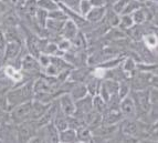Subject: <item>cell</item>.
<instances>
[{"label": "cell", "instance_id": "obj_35", "mask_svg": "<svg viewBox=\"0 0 158 143\" xmlns=\"http://www.w3.org/2000/svg\"><path fill=\"white\" fill-rule=\"evenodd\" d=\"M28 143H45L44 142V136H43V135L35 134L30 139Z\"/></svg>", "mask_w": 158, "mask_h": 143}, {"label": "cell", "instance_id": "obj_19", "mask_svg": "<svg viewBox=\"0 0 158 143\" xmlns=\"http://www.w3.org/2000/svg\"><path fill=\"white\" fill-rule=\"evenodd\" d=\"M77 139L80 142H91L92 141V131L86 125H82L77 130Z\"/></svg>", "mask_w": 158, "mask_h": 143}, {"label": "cell", "instance_id": "obj_30", "mask_svg": "<svg viewBox=\"0 0 158 143\" xmlns=\"http://www.w3.org/2000/svg\"><path fill=\"white\" fill-rule=\"evenodd\" d=\"M143 40L145 42V46L147 48H149L150 50L152 49H156V46H157V38L155 35H146L143 37Z\"/></svg>", "mask_w": 158, "mask_h": 143}, {"label": "cell", "instance_id": "obj_31", "mask_svg": "<svg viewBox=\"0 0 158 143\" xmlns=\"http://www.w3.org/2000/svg\"><path fill=\"white\" fill-rule=\"evenodd\" d=\"M128 1L129 0H117V1L112 6V9H113L117 15L121 16L122 13H123V11H124L125 7H126L127 3H128Z\"/></svg>", "mask_w": 158, "mask_h": 143}, {"label": "cell", "instance_id": "obj_26", "mask_svg": "<svg viewBox=\"0 0 158 143\" xmlns=\"http://www.w3.org/2000/svg\"><path fill=\"white\" fill-rule=\"evenodd\" d=\"M131 93V83H128L126 80H122L118 81V91H117V94H118L119 99H123L125 97Z\"/></svg>", "mask_w": 158, "mask_h": 143}, {"label": "cell", "instance_id": "obj_7", "mask_svg": "<svg viewBox=\"0 0 158 143\" xmlns=\"http://www.w3.org/2000/svg\"><path fill=\"white\" fill-rule=\"evenodd\" d=\"M59 109L60 111L66 115H73L75 113V101L72 99V97L69 93H62L58 100Z\"/></svg>", "mask_w": 158, "mask_h": 143}, {"label": "cell", "instance_id": "obj_25", "mask_svg": "<svg viewBox=\"0 0 158 143\" xmlns=\"http://www.w3.org/2000/svg\"><path fill=\"white\" fill-rule=\"evenodd\" d=\"M48 19H52V20H56V21H66L68 20V16L64 12V10H62L61 8L56 9L48 12Z\"/></svg>", "mask_w": 158, "mask_h": 143}, {"label": "cell", "instance_id": "obj_34", "mask_svg": "<svg viewBox=\"0 0 158 143\" xmlns=\"http://www.w3.org/2000/svg\"><path fill=\"white\" fill-rule=\"evenodd\" d=\"M7 122H10L9 111H7V110L3 108H0V125L6 124Z\"/></svg>", "mask_w": 158, "mask_h": 143}, {"label": "cell", "instance_id": "obj_5", "mask_svg": "<svg viewBox=\"0 0 158 143\" xmlns=\"http://www.w3.org/2000/svg\"><path fill=\"white\" fill-rule=\"evenodd\" d=\"M35 131H38V128L37 125L34 127L32 124V121H27L19 124L17 130V143H28L33 135L37 134Z\"/></svg>", "mask_w": 158, "mask_h": 143}, {"label": "cell", "instance_id": "obj_15", "mask_svg": "<svg viewBox=\"0 0 158 143\" xmlns=\"http://www.w3.org/2000/svg\"><path fill=\"white\" fill-rule=\"evenodd\" d=\"M65 21H56V20H52V19H48L47 24H45V30L49 31V33L51 35L60 36L61 37V32L63 29V24Z\"/></svg>", "mask_w": 158, "mask_h": 143}, {"label": "cell", "instance_id": "obj_16", "mask_svg": "<svg viewBox=\"0 0 158 143\" xmlns=\"http://www.w3.org/2000/svg\"><path fill=\"white\" fill-rule=\"evenodd\" d=\"M59 140L61 143H75L77 139V131L73 129H65V130L59 132Z\"/></svg>", "mask_w": 158, "mask_h": 143}, {"label": "cell", "instance_id": "obj_17", "mask_svg": "<svg viewBox=\"0 0 158 143\" xmlns=\"http://www.w3.org/2000/svg\"><path fill=\"white\" fill-rule=\"evenodd\" d=\"M93 111L101 115L107 111V103L98 94L93 97Z\"/></svg>", "mask_w": 158, "mask_h": 143}, {"label": "cell", "instance_id": "obj_29", "mask_svg": "<svg viewBox=\"0 0 158 143\" xmlns=\"http://www.w3.org/2000/svg\"><path fill=\"white\" fill-rule=\"evenodd\" d=\"M56 46H58L59 51H60V52H62V53L69 52V51H71L72 48H73L71 41H70V40L63 39V38H61L60 41L56 43Z\"/></svg>", "mask_w": 158, "mask_h": 143}, {"label": "cell", "instance_id": "obj_32", "mask_svg": "<svg viewBox=\"0 0 158 143\" xmlns=\"http://www.w3.org/2000/svg\"><path fill=\"white\" fill-rule=\"evenodd\" d=\"M1 1H2L3 5L17 9H21L24 6V3L27 2V0H1Z\"/></svg>", "mask_w": 158, "mask_h": 143}, {"label": "cell", "instance_id": "obj_18", "mask_svg": "<svg viewBox=\"0 0 158 143\" xmlns=\"http://www.w3.org/2000/svg\"><path fill=\"white\" fill-rule=\"evenodd\" d=\"M37 7L47 12H50L60 8V5L56 0H37Z\"/></svg>", "mask_w": 158, "mask_h": 143}, {"label": "cell", "instance_id": "obj_12", "mask_svg": "<svg viewBox=\"0 0 158 143\" xmlns=\"http://www.w3.org/2000/svg\"><path fill=\"white\" fill-rule=\"evenodd\" d=\"M79 33V27L72 21L71 19H68L63 24V29L61 32V38L66 40H72L77 37V35Z\"/></svg>", "mask_w": 158, "mask_h": 143}, {"label": "cell", "instance_id": "obj_36", "mask_svg": "<svg viewBox=\"0 0 158 143\" xmlns=\"http://www.w3.org/2000/svg\"><path fill=\"white\" fill-rule=\"evenodd\" d=\"M92 7H106V0H90Z\"/></svg>", "mask_w": 158, "mask_h": 143}, {"label": "cell", "instance_id": "obj_33", "mask_svg": "<svg viewBox=\"0 0 158 143\" xmlns=\"http://www.w3.org/2000/svg\"><path fill=\"white\" fill-rule=\"evenodd\" d=\"M60 3L65 6L66 8H70V9H72V10L79 12L80 0H60Z\"/></svg>", "mask_w": 158, "mask_h": 143}, {"label": "cell", "instance_id": "obj_1", "mask_svg": "<svg viewBox=\"0 0 158 143\" xmlns=\"http://www.w3.org/2000/svg\"><path fill=\"white\" fill-rule=\"evenodd\" d=\"M34 98V90H33V81L26 82L18 88L9 89V91L6 93L5 97V106L9 108V111L15 106L19 104L32 101Z\"/></svg>", "mask_w": 158, "mask_h": 143}, {"label": "cell", "instance_id": "obj_6", "mask_svg": "<svg viewBox=\"0 0 158 143\" xmlns=\"http://www.w3.org/2000/svg\"><path fill=\"white\" fill-rule=\"evenodd\" d=\"M118 110L124 119H136V108H135L132 97L129 94L121 99Z\"/></svg>", "mask_w": 158, "mask_h": 143}, {"label": "cell", "instance_id": "obj_23", "mask_svg": "<svg viewBox=\"0 0 158 143\" xmlns=\"http://www.w3.org/2000/svg\"><path fill=\"white\" fill-rule=\"evenodd\" d=\"M133 26H134V21H133L131 15H121V17H119V24H118L119 29L129 30Z\"/></svg>", "mask_w": 158, "mask_h": 143}, {"label": "cell", "instance_id": "obj_13", "mask_svg": "<svg viewBox=\"0 0 158 143\" xmlns=\"http://www.w3.org/2000/svg\"><path fill=\"white\" fill-rule=\"evenodd\" d=\"M106 9L107 7H93L90 12L85 16V20L91 24H98V22L102 21L105 17Z\"/></svg>", "mask_w": 158, "mask_h": 143}, {"label": "cell", "instance_id": "obj_28", "mask_svg": "<svg viewBox=\"0 0 158 143\" xmlns=\"http://www.w3.org/2000/svg\"><path fill=\"white\" fill-rule=\"evenodd\" d=\"M92 5H91V1L90 0H80V3H79V13L81 15L82 17L86 16L87 13L90 12V10L92 9Z\"/></svg>", "mask_w": 158, "mask_h": 143}, {"label": "cell", "instance_id": "obj_4", "mask_svg": "<svg viewBox=\"0 0 158 143\" xmlns=\"http://www.w3.org/2000/svg\"><path fill=\"white\" fill-rule=\"evenodd\" d=\"M119 127L123 135H127V136L138 138L140 133L144 132L143 123L135 119H123L119 122Z\"/></svg>", "mask_w": 158, "mask_h": 143}, {"label": "cell", "instance_id": "obj_24", "mask_svg": "<svg viewBox=\"0 0 158 143\" xmlns=\"http://www.w3.org/2000/svg\"><path fill=\"white\" fill-rule=\"evenodd\" d=\"M2 24L6 28L17 27V24H19L18 17H17L13 12H8L7 15H5V17L2 18Z\"/></svg>", "mask_w": 158, "mask_h": 143}, {"label": "cell", "instance_id": "obj_2", "mask_svg": "<svg viewBox=\"0 0 158 143\" xmlns=\"http://www.w3.org/2000/svg\"><path fill=\"white\" fill-rule=\"evenodd\" d=\"M134 101L135 108H136V118L137 117H146L148 111L152 108L149 100V89L144 90H132L129 93Z\"/></svg>", "mask_w": 158, "mask_h": 143}, {"label": "cell", "instance_id": "obj_21", "mask_svg": "<svg viewBox=\"0 0 158 143\" xmlns=\"http://www.w3.org/2000/svg\"><path fill=\"white\" fill-rule=\"evenodd\" d=\"M119 15L115 12L113 9H106V12H105V17L104 18L106 19V22L111 27H118V24H119Z\"/></svg>", "mask_w": 158, "mask_h": 143}, {"label": "cell", "instance_id": "obj_38", "mask_svg": "<svg viewBox=\"0 0 158 143\" xmlns=\"http://www.w3.org/2000/svg\"><path fill=\"white\" fill-rule=\"evenodd\" d=\"M75 143H93V141H91V142H80V141H77Z\"/></svg>", "mask_w": 158, "mask_h": 143}, {"label": "cell", "instance_id": "obj_27", "mask_svg": "<svg viewBox=\"0 0 158 143\" xmlns=\"http://www.w3.org/2000/svg\"><path fill=\"white\" fill-rule=\"evenodd\" d=\"M142 7H143V5L138 0H129L122 15H132L134 11L138 10V9L142 8Z\"/></svg>", "mask_w": 158, "mask_h": 143}, {"label": "cell", "instance_id": "obj_37", "mask_svg": "<svg viewBox=\"0 0 158 143\" xmlns=\"http://www.w3.org/2000/svg\"><path fill=\"white\" fill-rule=\"evenodd\" d=\"M6 46V39L5 35H3V30L0 29V51H3Z\"/></svg>", "mask_w": 158, "mask_h": 143}, {"label": "cell", "instance_id": "obj_11", "mask_svg": "<svg viewBox=\"0 0 158 143\" xmlns=\"http://www.w3.org/2000/svg\"><path fill=\"white\" fill-rule=\"evenodd\" d=\"M50 104H44L37 100H32L31 102V113H30V121H38L45 114Z\"/></svg>", "mask_w": 158, "mask_h": 143}, {"label": "cell", "instance_id": "obj_39", "mask_svg": "<svg viewBox=\"0 0 158 143\" xmlns=\"http://www.w3.org/2000/svg\"><path fill=\"white\" fill-rule=\"evenodd\" d=\"M60 143H61V142H60Z\"/></svg>", "mask_w": 158, "mask_h": 143}, {"label": "cell", "instance_id": "obj_8", "mask_svg": "<svg viewBox=\"0 0 158 143\" xmlns=\"http://www.w3.org/2000/svg\"><path fill=\"white\" fill-rule=\"evenodd\" d=\"M21 53V43L19 42H7L3 49V58L6 62L17 61L19 54Z\"/></svg>", "mask_w": 158, "mask_h": 143}, {"label": "cell", "instance_id": "obj_9", "mask_svg": "<svg viewBox=\"0 0 158 143\" xmlns=\"http://www.w3.org/2000/svg\"><path fill=\"white\" fill-rule=\"evenodd\" d=\"M20 69L23 72H28V73L41 71V68H40V64L38 62V59L35 57L31 56L30 53L29 54H24L23 58L21 59Z\"/></svg>", "mask_w": 158, "mask_h": 143}, {"label": "cell", "instance_id": "obj_20", "mask_svg": "<svg viewBox=\"0 0 158 143\" xmlns=\"http://www.w3.org/2000/svg\"><path fill=\"white\" fill-rule=\"evenodd\" d=\"M147 13L148 10L146 8H139L138 10L134 11V12L131 15L132 16L133 21H134V24H142L145 22V20L147 19Z\"/></svg>", "mask_w": 158, "mask_h": 143}, {"label": "cell", "instance_id": "obj_22", "mask_svg": "<svg viewBox=\"0 0 158 143\" xmlns=\"http://www.w3.org/2000/svg\"><path fill=\"white\" fill-rule=\"evenodd\" d=\"M34 19H35V22H37V26L41 29H45V24H47L48 20V12L42 9H37L35 13H34Z\"/></svg>", "mask_w": 158, "mask_h": 143}, {"label": "cell", "instance_id": "obj_14", "mask_svg": "<svg viewBox=\"0 0 158 143\" xmlns=\"http://www.w3.org/2000/svg\"><path fill=\"white\" fill-rule=\"evenodd\" d=\"M69 94L71 95L74 101H77L86 97L89 93H87V89L83 82H74Z\"/></svg>", "mask_w": 158, "mask_h": 143}, {"label": "cell", "instance_id": "obj_3", "mask_svg": "<svg viewBox=\"0 0 158 143\" xmlns=\"http://www.w3.org/2000/svg\"><path fill=\"white\" fill-rule=\"evenodd\" d=\"M31 102L32 101H28L24 103L19 104V106H15L9 111V115H10V122L15 123V124L19 125L23 123V122L30 121V113H31Z\"/></svg>", "mask_w": 158, "mask_h": 143}, {"label": "cell", "instance_id": "obj_10", "mask_svg": "<svg viewBox=\"0 0 158 143\" xmlns=\"http://www.w3.org/2000/svg\"><path fill=\"white\" fill-rule=\"evenodd\" d=\"M124 119L119 110H107L102 114V125L105 127H113L119 124V122Z\"/></svg>", "mask_w": 158, "mask_h": 143}]
</instances>
